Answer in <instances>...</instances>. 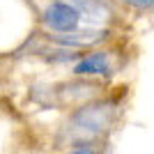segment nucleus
Segmentation results:
<instances>
[{
  "instance_id": "1",
  "label": "nucleus",
  "mask_w": 154,
  "mask_h": 154,
  "mask_svg": "<svg viewBox=\"0 0 154 154\" xmlns=\"http://www.w3.org/2000/svg\"><path fill=\"white\" fill-rule=\"evenodd\" d=\"M117 117L115 101H90L83 103L69 115V122L64 127V136L74 145H88L90 140L106 134Z\"/></svg>"
},
{
  "instance_id": "2",
  "label": "nucleus",
  "mask_w": 154,
  "mask_h": 154,
  "mask_svg": "<svg viewBox=\"0 0 154 154\" xmlns=\"http://www.w3.org/2000/svg\"><path fill=\"white\" fill-rule=\"evenodd\" d=\"M44 26L51 32H74L83 28V14L78 12L76 7H71L64 0H53L51 5H46L44 14H42Z\"/></svg>"
},
{
  "instance_id": "3",
  "label": "nucleus",
  "mask_w": 154,
  "mask_h": 154,
  "mask_svg": "<svg viewBox=\"0 0 154 154\" xmlns=\"http://www.w3.org/2000/svg\"><path fill=\"white\" fill-rule=\"evenodd\" d=\"M53 42H58L62 46H92L97 42H101L106 37V30L101 26H85L81 30H74V32H55V35H48Z\"/></svg>"
},
{
  "instance_id": "4",
  "label": "nucleus",
  "mask_w": 154,
  "mask_h": 154,
  "mask_svg": "<svg viewBox=\"0 0 154 154\" xmlns=\"http://www.w3.org/2000/svg\"><path fill=\"white\" fill-rule=\"evenodd\" d=\"M71 71L76 76H110L113 64H110V58L106 53H90V55L78 60Z\"/></svg>"
},
{
  "instance_id": "5",
  "label": "nucleus",
  "mask_w": 154,
  "mask_h": 154,
  "mask_svg": "<svg viewBox=\"0 0 154 154\" xmlns=\"http://www.w3.org/2000/svg\"><path fill=\"white\" fill-rule=\"evenodd\" d=\"M64 2H69L71 7H76L90 26H101L103 21L110 16V7L99 2V0H64Z\"/></svg>"
},
{
  "instance_id": "6",
  "label": "nucleus",
  "mask_w": 154,
  "mask_h": 154,
  "mask_svg": "<svg viewBox=\"0 0 154 154\" xmlns=\"http://www.w3.org/2000/svg\"><path fill=\"white\" fill-rule=\"evenodd\" d=\"M124 5L140 9V12H149V9H154V0H124Z\"/></svg>"
},
{
  "instance_id": "7",
  "label": "nucleus",
  "mask_w": 154,
  "mask_h": 154,
  "mask_svg": "<svg viewBox=\"0 0 154 154\" xmlns=\"http://www.w3.org/2000/svg\"><path fill=\"white\" fill-rule=\"evenodd\" d=\"M67 154H97V149H94V147H90V143H88V145H78V147L69 149Z\"/></svg>"
}]
</instances>
